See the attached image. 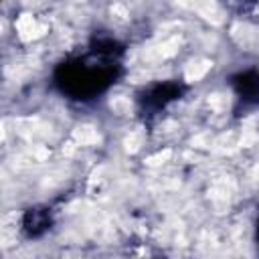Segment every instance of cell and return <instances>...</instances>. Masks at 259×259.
<instances>
[{
  "label": "cell",
  "mask_w": 259,
  "mask_h": 259,
  "mask_svg": "<svg viewBox=\"0 0 259 259\" xmlns=\"http://www.w3.org/2000/svg\"><path fill=\"white\" fill-rule=\"evenodd\" d=\"M16 30H18V36L22 40H34L47 32V26L38 24L32 14H20L16 20Z\"/></svg>",
  "instance_id": "6da1fadb"
},
{
  "label": "cell",
  "mask_w": 259,
  "mask_h": 259,
  "mask_svg": "<svg viewBox=\"0 0 259 259\" xmlns=\"http://www.w3.org/2000/svg\"><path fill=\"white\" fill-rule=\"evenodd\" d=\"M178 47H180V38L174 36V38H168V40L160 42L158 47L148 49V51H146V57H148V59H158V61H160V59H168V57L176 55Z\"/></svg>",
  "instance_id": "7a4b0ae2"
},
{
  "label": "cell",
  "mask_w": 259,
  "mask_h": 259,
  "mask_svg": "<svg viewBox=\"0 0 259 259\" xmlns=\"http://www.w3.org/2000/svg\"><path fill=\"white\" fill-rule=\"evenodd\" d=\"M196 10L204 20H208L212 24H221L223 22V10L214 0H200L196 4Z\"/></svg>",
  "instance_id": "3957f363"
},
{
  "label": "cell",
  "mask_w": 259,
  "mask_h": 259,
  "mask_svg": "<svg viewBox=\"0 0 259 259\" xmlns=\"http://www.w3.org/2000/svg\"><path fill=\"white\" fill-rule=\"evenodd\" d=\"M212 67V63L208 61V59H194V61H190L188 65H186V71H184V77H186V81H198V79H202L206 73H208V69Z\"/></svg>",
  "instance_id": "277c9868"
},
{
  "label": "cell",
  "mask_w": 259,
  "mask_h": 259,
  "mask_svg": "<svg viewBox=\"0 0 259 259\" xmlns=\"http://www.w3.org/2000/svg\"><path fill=\"white\" fill-rule=\"evenodd\" d=\"M73 140L79 142L81 146H91V144H97L99 142V134L91 125H77L73 130Z\"/></svg>",
  "instance_id": "5b68a950"
},
{
  "label": "cell",
  "mask_w": 259,
  "mask_h": 259,
  "mask_svg": "<svg viewBox=\"0 0 259 259\" xmlns=\"http://www.w3.org/2000/svg\"><path fill=\"white\" fill-rule=\"evenodd\" d=\"M231 192H233V184L229 182V180H217L214 184H212V188H210V198L214 200V202H227L229 200V196H231Z\"/></svg>",
  "instance_id": "8992f818"
},
{
  "label": "cell",
  "mask_w": 259,
  "mask_h": 259,
  "mask_svg": "<svg viewBox=\"0 0 259 259\" xmlns=\"http://www.w3.org/2000/svg\"><path fill=\"white\" fill-rule=\"evenodd\" d=\"M142 140H144V134H142V130H136V132H132V134L125 138L123 146H125V150H127L130 154H134V152H138V150H140V146H142Z\"/></svg>",
  "instance_id": "52a82bcc"
},
{
  "label": "cell",
  "mask_w": 259,
  "mask_h": 259,
  "mask_svg": "<svg viewBox=\"0 0 259 259\" xmlns=\"http://www.w3.org/2000/svg\"><path fill=\"white\" fill-rule=\"evenodd\" d=\"M257 140H259V134L253 130V127H245L243 130V134H241V146L243 148H251L253 144H257Z\"/></svg>",
  "instance_id": "ba28073f"
},
{
  "label": "cell",
  "mask_w": 259,
  "mask_h": 259,
  "mask_svg": "<svg viewBox=\"0 0 259 259\" xmlns=\"http://www.w3.org/2000/svg\"><path fill=\"white\" fill-rule=\"evenodd\" d=\"M208 105H210L212 109H217V111L227 109V105H229V97H227V95H223V93L208 95Z\"/></svg>",
  "instance_id": "9c48e42d"
},
{
  "label": "cell",
  "mask_w": 259,
  "mask_h": 259,
  "mask_svg": "<svg viewBox=\"0 0 259 259\" xmlns=\"http://www.w3.org/2000/svg\"><path fill=\"white\" fill-rule=\"evenodd\" d=\"M109 105H111V109H113L115 113H119V115L127 113V111H130V107H132L130 99H125V97H113Z\"/></svg>",
  "instance_id": "30bf717a"
},
{
  "label": "cell",
  "mask_w": 259,
  "mask_h": 259,
  "mask_svg": "<svg viewBox=\"0 0 259 259\" xmlns=\"http://www.w3.org/2000/svg\"><path fill=\"white\" fill-rule=\"evenodd\" d=\"M170 156H172V152H170V150H162V152H158V154L150 156V158L146 160V164H148V166H158V164L168 162V160H170Z\"/></svg>",
  "instance_id": "8fae6325"
},
{
  "label": "cell",
  "mask_w": 259,
  "mask_h": 259,
  "mask_svg": "<svg viewBox=\"0 0 259 259\" xmlns=\"http://www.w3.org/2000/svg\"><path fill=\"white\" fill-rule=\"evenodd\" d=\"M192 144H194V146H198V148H206V146H210V142H208V134L196 136V138L192 140Z\"/></svg>",
  "instance_id": "7c38bea8"
},
{
  "label": "cell",
  "mask_w": 259,
  "mask_h": 259,
  "mask_svg": "<svg viewBox=\"0 0 259 259\" xmlns=\"http://www.w3.org/2000/svg\"><path fill=\"white\" fill-rule=\"evenodd\" d=\"M111 12H113V14H117V18H121V20L127 16V12H125V8H123L121 4H115V6L111 8Z\"/></svg>",
  "instance_id": "4fadbf2b"
},
{
  "label": "cell",
  "mask_w": 259,
  "mask_h": 259,
  "mask_svg": "<svg viewBox=\"0 0 259 259\" xmlns=\"http://www.w3.org/2000/svg\"><path fill=\"white\" fill-rule=\"evenodd\" d=\"M180 4H184V6H196L200 0H178Z\"/></svg>",
  "instance_id": "5bb4252c"
},
{
  "label": "cell",
  "mask_w": 259,
  "mask_h": 259,
  "mask_svg": "<svg viewBox=\"0 0 259 259\" xmlns=\"http://www.w3.org/2000/svg\"><path fill=\"white\" fill-rule=\"evenodd\" d=\"M63 154H65V156H71V154H73V144H67V148L63 150Z\"/></svg>",
  "instance_id": "9a60e30c"
},
{
  "label": "cell",
  "mask_w": 259,
  "mask_h": 259,
  "mask_svg": "<svg viewBox=\"0 0 259 259\" xmlns=\"http://www.w3.org/2000/svg\"><path fill=\"white\" fill-rule=\"evenodd\" d=\"M253 176H255V178H257V180H259V164H257V166H255V168H253Z\"/></svg>",
  "instance_id": "2e32d148"
}]
</instances>
